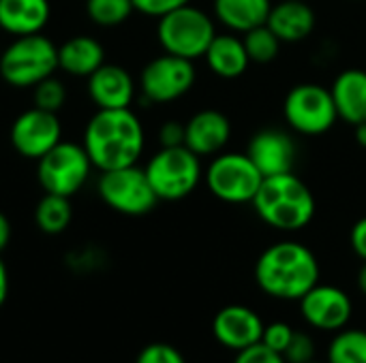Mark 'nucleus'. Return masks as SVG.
Wrapping results in <instances>:
<instances>
[{
  "label": "nucleus",
  "mask_w": 366,
  "mask_h": 363,
  "mask_svg": "<svg viewBox=\"0 0 366 363\" xmlns=\"http://www.w3.org/2000/svg\"><path fill=\"white\" fill-rule=\"evenodd\" d=\"M81 145L94 169L112 171L137 165L146 148V133L131 107L97 109L84 128Z\"/></svg>",
  "instance_id": "f257e3e1"
},
{
  "label": "nucleus",
  "mask_w": 366,
  "mask_h": 363,
  "mask_svg": "<svg viewBox=\"0 0 366 363\" xmlns=\"http://www.w3.org/2000/svg\"><path fill=\"white\" fill-rule=\"evenodd\" d=\"M255 282L266 295L294 302L320 282V261L309 246L283 240L259 255Z\"/></svg>",
  "instance_id": "f03ea898"
},
{
  "label": "nucleus",
  "mask_w": 366,
  "mask_h": 363,
  "mask_svg": "<svg viewBox=\"0 0 366 363\" xmlns=\"http://www.w3.org/2000/svg\"><path fill=\"white\" fill-rule=\"evenodd\" d=\"M251 205L264 225L285 233L309 227L317 212L313 190L294 171L264 178Z\"/></svg>",
  "instance_id": "7ed1b4c3"
},
{
  "label": "nucleus",
  "mask_w": 366,
  "mask_h": 363,
  "mask_svg": "<svg viewBox=\"0 0 366 363\" xmlns=\"http://www.w3.org/2000/svg\"><path fill=\"white\" fill-rule=\"evenodd\" d=\"M214 36V17L191 2L165 13L157 21V39L163 51L193 62L204 58Z\"/></svg>",
  "instance_id": "20e7f679"
},
{
  "label": "nucleus",
  "mask_w": 366,
  "mask_h": 363,
  "mask_svg": "<svg viewBox=\"0 0 366 363\" xmlns=\"http://www.w3.org/2000/svg\"><path fill=\"white\" fill-rule=\"evenodd\" d=\"M58 71V45L39 34L15 36L0 51V77L13 88H34Z\"/></svg>",
  "instance_id": "39448f33"
},
{
  "label": "nucleus",
  "mask_w": 366,
  "mask_h": 363,
  "mask_svg": "<svg viewBox=\"0 0 366 363\" xmlns=\"http://www.w3.org/2000/svg\"><path fill=\"white\" fill-rule=\"evenodd\" d=\"M159 201H180L204 182L202 158L187 145L159 148L144 167Z\"/></svg>",
  "instance_id": "423d86ee"
},
{
  "label": "nucleus",
  "mask_w": 366,
  "mask_h": 363,
  "mask_svg": "<svg viewBox=\"0 0 366 363\" xmlns=\"http://www.w3.org/2000/svg\"><path fill=\"white\" fill-rule=\"evenodd\" d=\"M264 175L253 165L247 152L223 150L204 167V184L212 197L229 205L251 203L257 195Z\"/></svg>",
  "instance_id": "0eeeda50"
},
{
  "label": "nucleus",
  "mask_w": 366,
  "mask_h": 363,
  "mask_svg": "<svg viewBox=\"0 0 366 363\" xmlns=\"http://www.w3.org/2000/svg\"><path fill=\"white\" fill-rule=\"evenodd\" d=\"M283 118L287 126L305 137H320L335 128L339 113L330 88L305 81L296 83L283 101Z\"/></svg>",
  "instance_id": "6e6552de"
},
{
  "label": "nucleus",
  "mask_w": 366,
  "mask_h": 363,
  "mask_svg": "<svg viewBox=\"0 0 366 363\" xmlns=\"http://www.w3.org/2000/svg\"><path fill=\"white\" fill-rule=\"evenodd\" d=\"M92 160L81 143L60 141L36 160V178L45 193L73 197L92 173Z\"/></svg>",
  "instance_id": "1a4fd4ad"
},
{
  "label": "nucleus",
  "mask_w": 366,
  "mask_h": 363,
  "mask_svg": "<svg viewBox=\"0 0 366 363\" xmlns=\"http://www.w3.org/2000/svg\"><path fill=\"white\" fill-rule=\"evenodd\" d=\"M97 193L109 210L124 216L150 214L159 203L146 171L137 165L101 171Z\"/></svg>",
  "instance_id": "9d476101"
},
{
  "label": "nucleus",
  "mask_w": 366,
  "mask_h": 363,
  "mask_svg": "<svg viewBox=\"0 0 366 363\" xmlns=\"http://www.w3.org/2000/svg\"><path fill=\"white\" fill-rule=\"evenodd\" d=\"M195 81H197V71L193 60L178 58L163 51L142 68L137 90L148 103L165 105L189 94Z\"/></svg>",
  "instance_id": "9b49d317"
},
{
  "label": "nucleus",
  "mask_w": 366,
  "mask_h": 363,
  "mask_svg": "<svg viewBox=\"0 0 366 363\" xmlns=\"http://www.w3.org/2000/svg\"><path fill=\"white\" fill-rule=\"evenodd\" d=\"M9 139L19 156L28 160H39L56 143L62 141V124L58 120V113L32 105L15 118Z\"/></svg>",
  "instance_id": "f8f14e48"
},
{
  "label": "nucleus",
  "mask_w": 366,
  "mask_h": 363,
  "mask_svg": "<svg viewBox=\"0 0 366 363\" xmlns=\"http://www.w3.org/2000/svg\"><path fill=\"white\" fill-rule=\"evenodd\" d=\"M300 312L309 325L322 332H341L354 312L350 295L332 285H315L300 300Z\"/></svg>",
  "instance_id": "ddd939ff"
},
{
  "label": "nucleus",
  "mask_w": 366,
  "mask_h": 363,
  "mask_svg": "<svg viewBox=\"0 0 366 363\" xmlns=\"http://www.w3.org/2000/svg\"><path fill=\"white\" fill-rule=\"evenodd\" d=\"M247 154L264 178L290 173L298 160V145L294 135L283 128H262L247 145Z\"/></svg>",
  "instance_id": "4468645a"
},
{
  "label": "nucleus",
  "mask_w": 366,
  "mask_h": 363,
  "mask_svg": "<svg viewBox=\"0 0 366 363\" xmlns=\"http://www.w3.org/2000/svg\"><path fill=\"white\" fill-rule=\"evenodd\" d=\"M232 139V120L219 109H199L184 122V145L199 158L217 156Z\"/></svg>",
  "instance_id": "2eb2a0df"
},
{
  "label": "nucleus",
  "mask_w": 366,
  "mask_h": 363,
  "mask_svg": "<svg viewBox=\"0 0 366 363\" xmlns=\"http://www.w3.org/2000/svg\"><path fill=\"white\" fill-rule=\"evenodd\" d=\"M264 321L262 317L240 304H232L225 306L223 310L217 312L214 321H212V334L214 338L232 349V351H244L257 342H262V334H264Z\"/></svg>",
  "instance_id": "dca6fc26"
},
{
  "label": "nucleus",
  "mask_w": 366,
  "mask_h": 363,
  "mask_svg": "<svg viewBox=\"0 0 366 363\" xmlns=\"http://www.w3.org/2000/svg\"><path fill=\"white\" fill-rule=\"evenodd\" d=\"M88 94L97 109H127L133 105L137 83L120 64H101L88 77Z\"/></svg>",
  "instance_id": "f3484780"
},
{
  "label": "nucleus",
  "mask_w": 366,
  "mask_h": 363,
  "mask_svg": "<svg viewBox=\"0 0 366 363\" xmlns=\"http://www.w3.org/2000/svg\"><path fill=\"white\" fill-rule=\"evenodd\" d=\"M266 24L281 43H300L315 32L317 13L307 0H279L272 2Z\"/></svg>",
  "instance_id": "a211bd4d"
},
{
  "label": "nucleus",
  "mask_w": 366,
  "mask_h": 363,
  "mask_svg": "<svg viewBox=\"0 0 366 363\" xmlns=\"http://www.w3.org/2000/svg\"><path fill=\"white\" fill-rule=\"evenodd\" d=\"M204 60L212 71V75L221 79H238L251 66V58L247 53L242 36L229 30L217 32L210 47L204 53Z\"/></svg>",
  "instance_id": "6ab92c4d"
},
{
  "label": "nucleus",
  "mask_w": 366,
  "mask_h": 363,
  "mask_svg": "<svg viewBox=\"0 0 366 363\" xmlns=\"http://www.w3.org/2000/svg\"><path fill=\"white\" fill-rule=\"evenodd\" d=\"M332 101L339 113V120L356 126L366 122V71L365 68H345L341 71L332 86Z\"/></svg>",
  "instance_id": "aec40b11"
},
{
  "label": "nucleus",
  "mask_w": 366,
  "mask_h": 363,
  "mask_svg": "<svg viewBox=\"0 0 366 363\" xmlns=\"http://www.w3.org/2000/svg\"><path fill=\"white\" fill-rule=\"evenodd\" d=\"M49 17V0H0V30L6 34H39L47 26Z\"/></svg>",
  "instance_id": "412c9836"
},
{
  "label": "nucleus",
  "mask_w": 366,
  "mask_h": 363,
  "mask_svg": "<svg viewBox=\"0 0 366 363\" xmlns=\"http://www.w3.org/2000/svg\"><path fill=\"white\" fill-rule=\"evenodd\" d=\"M105 64V47L99 39L77 34L58 47V68L71 77H90Z\"/></svg>",
  "instance_id": "4be33fe9"
},
{
  "label": "nucleus",
  "mask_w": 366,
  "mask_h": 363,
  "mask_svg": "<svg viewBox=\"0 0 366 363\" xmlns=\"http://www.w3.org/2000/svg\"><path fill=\"white\" fill-rule=\"evenodd\" d=\"M272 0H214V19L229 32L244 34L268 21Z\"/></svg>",
  "instance_id": "5701e85b"
},
{
  "label": "nucleus",
  "mask_w": 366,
  "mask_h": 363,
  "mask_svg": "<svg viewBox=\"0 0 366 363\" xmlns=\"http://www.w3.org/2000/svg\"><path fill=\"white\" fill-rule=\"evenodd\" d=\"M73 220V208L69 197L45 193L34 208V223L47 235H58L69 229Z\"/></svg>",
  "instance_id": "b1692460"
},
{
  "label": "nucleus",
  "mask_w": 366,
  "mask_h": 363,
  "mask_svg": "<svg viewBox=\"0 0 366 363\" xmlns=\"http://www.w3.org/2000/svg\"><path fill=\"white\" fill-rule=\"evenodd\" d=\"M328 363H366V332L341 329L330 342Z\"/></svg>",
  "instance_id": "393cba45"
},
{
  "label": "nucleus",
  "mask_w": 366,
  "mask_h": 363,
  "mask_svg": "<svg viewBox=\"0 0 366 363\" xmlns=\"http://www.w3.org/2000/svg\"><path fill=\"white\" fill-rule=\"evenodd\" d=\"M242 41H244L251 62H255V64H268V62L277 60L281 53V45H283L281 39L270 30L268 24H262V26L244 32Z\"/></svg>",
  "instance_id": "a878e982"
},
{
  "label": "nucleus",
  "mask_w": 366,
  "mask_h": 363,
  "mask_svg": "<svg viewBox=\"0 0 366 363\" xmlns=\"http://www.w3.org/2000/svg\"><path fill=\"white\" fill-rule=\"evenodd\" d=\"M133 11V0H86V13L90 21L101 28L122 26Z\"/></svg>",
  "instance_id": "bb28decb"
},
{
  "label": "nucleus",
  "mask_w": 366,
  "mask_h": 363,
  "mask_svg": "<svg viewBox=\"0 0 366 363\" xmlns=\"http://www.w3.org/2000/svg\"><path fill=\"white\" fill-rule=\"evenodd\" d=\"M32 101H34V107L58 113V109L66 101V88H64V83L58 77L51 75V77L39 81L32 88Z\"/></svg>",
  "instance_id": "cd10ccee"
},
{
  "label": "nucleus",
  "mask_w": 366,
  "mask_h": 363,
  "mask_svg": "<svg viewBox=\"0 0 366 363\" xmlns=\"http://www.w3.org/2000/svg\"><path fill=\"white\" fill-rule=\"evenodd\" d=\"M315 355V342L309 334L305 332H294L292 342L287 344L283 357L287 363H309L313 362Z\"/></svg>",
  "instance_id": "c85d7f7f"
},
{
  "label": "nucleus",
  "mask_w": 366,
  "mask_h": 363,
  "mask_svg": "<svg viewBox=\"0 0 366 363\" xmlns=\"http://www.w3.org/2000/svg\"><path fill=\"white\" fill-rule=\"evenodd\" d=\"M135 363H187L182 353L178 349H174L172 344L165 342H154L148 344L139 351Z\"/></svg>",
  "instance_id": "c756f323"
},
{
  "label": "nucleus",
  "mask_w": 366,
  "mask_h": 363,
  "mask_svg": "<svg viewBox=\"0 0 366 363\" xmlns=\"http://www.w3.org/2000/svg\"><path fill=\"white\" fill-rule=\"evenodd\" d=\"M292 336H294V329L287 325V323H270L264 327V334H262V344H266L268 349H272L274 353H285L287 344L292 342Z\"/></svg>",
  "instance_id": "7c9ffc66"
},
{
  "label": "nucleus",
  "mask_w": 366,
  "mask_h": 363,
  "mask_svg": "<svg viewBox=\"0 0 366 363\" xmlns=\"http://www.w3.org/2000/svg\"><path fill=\"white\" fill-rule=\"evenodd\" d=\"M234 363H287L281 353H274L272 349H268L266 344L257 342L244 351H238L236 362Z\"/></svg>",
  "instance_id": "2f4dec72"
},
{
  "label": "nucleus",
  "mask_w": 366,
  "mask_h": 363,
  "mask_svg": "<svg viewBox=\"0 0 366 363\" xmlns=\"http://www.w3.org/2000/svg\"><path fill=\"white\" fill-rule=\"evenodd\" d=\"M191 0H133V6L135 11H139L142 15H148V17H163L165 13L178 9V6H184L189 4Z\"/></svg>",
  "instance_id": "473e14b6"
},
{
  "label": "nucleus",
  "mask_w": 366,
  "mask_h": 363,
  "mask_svg": "<svg viewBox=\"0 0 366 363\" xmlns=\"http://www.w3.org/2000/svg\"><path fill=\"white\" fill-rule=\"evenodd\" d=\"M159 143H161V148L184 145V122H180V120L163 122L159 128Z\"/></svg>",
  "instance_id": "72a5a7b5"
},
{
  "label": "nucleus",
  "mask_w": 366,
  "mask_h": 363,
  "mask_svg": "<svg viewBox=\"0 0 366 363\" xmlns=\"http://www.w3.org/2000/svg\"><path fill=\"white\" fill-rule=\"evenodd\" d=\"M350 244L354 248V252L366 261V216L354 223L352 231H350Z\"/></svg>",
  "instance_id": "f704fd0d"
},
{
  "label": "nucleus",
  "mask_w": 366,
  "mask_h": 363,
  "mask_svg": "<svg viewBox=\"0 0 366 363\" xmlns=\"http://www.w3.org/2000/svg\"><path fill=\"white\" fill-rule=\"evenodd\" d=\"M6 297H9V270L4 261L0 259V308L4 306Z\"/></svg>",
  "instance_id": "c9c22d12"
},
{
  "label": "nucleus",
  "mask_w": 366,
  "mask_h": 363,
  "mask_svg": "<svg viewBox=\"0 0 366 363\" xmlns=\"http://www.w3.org/2000/svg\"><path fill=\"white\" fill-rule=\"evenodd\" d=\"M11 242V223L9 218L0 212V252L9 246Z\"/></svg>",
  "instance_id": "e433bc0d"
},
{
  "label": "nucleus",
  "mask_w": 366,
  "mask_h": 363,
  "mask_svg": "<svg viewBox=\"0 0 366 363\" xmlns=\"http://www.w3.org/2000/svg\"><path fill=\"white\" fill-rule=\"evenodd\" d=\"M354 128H356V143H358L360 148H366V122L356 124Z\"/></svg>",
  "instance_id": "4c0bfd02"
},
{
  "label": "nucleus",
  "mask_w": 366,
  "mask_h": 363,
  "mask_svg": "<svg viewBox=\"0 0 366 363\" xmlns=\"http://www.w3.org/2000/svg\"><path fill=\"white\" fill-rule=\"evenodd\" d=\"M358 289L362 291V295H366V261L362 263L360 272H358Z\"/></svg>",
  "instance_id": "58836bf2"
},
{
  "label": "nucleus",
  "mask_w": 366,
  "mask_h": 363,
  "mask_svg": "<svg viewBox=\"0 0 366 363\" xmlns=\"http://www.w3.org/2000/svg\"><path fill=\"white\" fill-rule=\"evenodd\" d=\"M309 363H317V362H309Z\"/></svg>",
  "instance_id": "ea45409f"
}]
</instances>
